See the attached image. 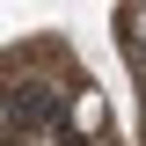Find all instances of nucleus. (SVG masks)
I'll use <instances>...</instances> for the list:
<instances>
[{
  "mask_svg": "<svg viewBox=\"0 0 146 146\" xmlns=\"http://www.w3.org/2000/svg\"><path fill=\"white\" fill-rule=\"evenodd\" d=\"M131 22H139V36H146V7H139V15H131Z\"/></svg>",
  "mask_w": 146,
  "mask_h": 146,
  "instance_id": "nucleus-2",
  "label": "nucleus"
},
{
  "mask_svg": "<svg viewBox=\"0 0 146 146\" xmlns=\"http://www.w3.org/2000/svg\"><path fill=\"white\" fill-rule=\"evenodd\" d=\"M73 131H80V139H95V131H102V95H73Z\"/></svg>",
  "mask_w": 146,
  "mask_h": 146,
  "instance_id": "nucleus-1",
  "label": "nucleus"
}]
</instances>
